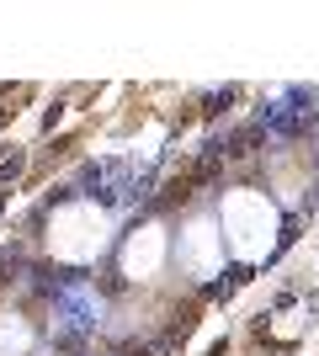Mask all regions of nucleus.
Returning a JSON list of instances; mask_svg holds the SVG:
<instances>
[{"mask_svg":"<svg viewBox=\"0 0 319 356\" xmlns=\"http://www.w3.org/2000/svg\"><path fill=\"white\" fill-rule=\"evenodd\" d=\"M54 314H59L54 325H59L64 335H69V341H85V335H96V330H101L106 303L96 298V287H91V282H85V277L75 271V282H69L59 298H54Z\"/></svg>","mask_w":319,"mask_h":356,"instance_id":"f257e3e1","label":"nucleus"},{"mask_svg":"<svg viewBox=\"0 0 319 356\" xmlns=\"http://www.w3.org/2000/svg\"><path fill=\"white\" fill-rule=\"evenodd\" d=\"M22 176V154H11V165H0V181H16Z\"/></svg>","mask_w":319,"mask_h":356,"instance_id":"f03ea898","label":"nucleus"},{"mask_svg":"<svg viewBox=\"0 0 319 356\" xmlns=\"http://www.w3.org/2000/svg\"><path fill=\"white\" fill-rule=\"evenodd\" d=\"M0 213H6V192H0Z\"/></svg>","mask_w":319,"mask_h":356,"instance_id":"7ed1b4c3","label":"nucleus"},{"mask_svg":"<svg viewBox=\"0 0 319 356\" xmlns=\"http://www.w3.org/2000/svg\"><path fill=\"white\" fill-rule=\"evenodd\" d=\"M0 277H6V261H0Z\"/></svg>","mask_w":319,"mask_h":356,"instance_id":"20e7f679","label":"nucleus"}]
</instances>
